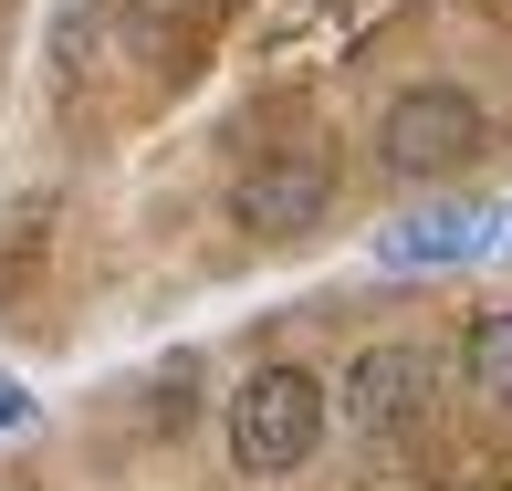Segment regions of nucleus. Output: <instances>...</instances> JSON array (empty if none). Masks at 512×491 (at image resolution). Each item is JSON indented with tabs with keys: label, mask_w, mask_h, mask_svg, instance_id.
Instances as JSON below:
<instances>
[{
	"label": "nucleus",
	"mask_w": 512,
	"mask_h": 491,
	"mask_svg": "<svg viewBox=\"0 0 512 491\" xmlns=\"http://www.w3.org/2000/svg\"><path fill=\"white\" fill-rule=\"evenodd\" d=\"M377 157L398 178H450L481 157V105L460 95V84H418V95H398V115H387Z\"/></svg>",
	"instance_id": "obj_2"
},
{
	"label": "nucleus",
	"mask_w": 512,
	"mask_h": 491,
	"mask_svg": "<svg viewBox=\"0 0 512 491\" xmlns=\"http://www.w3.org/2000/svg\"><path fill=\"white\" fill-rule=\"evenodd\" d=\"M324 199H335V168L324 157H272V168L241 178V230H262V241H304V230L324 220Z\"/></svg>",
	"instance_id": "obj_5"
},
{
	"label": "nucleus",
	"mask_w": 512,
	"mask_h": 491,
	"mask_svg": "<svg viewBox=\"0 0 512 491\" xmlns=\"http://www.w3.org/2000/svg\"><path fill=\"white\" fill-rule=\"evenodd\" d=\"M11 429H32V387H11V377H0V439H11Z\"/></svg>",
	"instance_id": "obj_7"
},
{
	"label": "nucleus",
	"mask_w": 512,
	"mask_h": 491,
	"mask_svg": "<svg viewBox=\"0 0 512 491\" xmlns=\"http://www.w3.org/2000/svg\"><path fill=\"white\" fill-rule=\"evenodd\" d=\"M429 345H366L356 366H345V418H356L366 439H398L418 408H429Z\"/></svg>",
	"instance_id": "obj_4"
},
{
	"label": "nucleus",
	"mask_w": 512,
	"mask_h": 491,
	"mask_svg": "<svg viewBox=\"0 0 512 491\" xmlns=\"http://www.w3.org/2000/svg\"><path fill=\"white\" fill-rule=\"evenodd\" d=\"M502 241V209L492 199H439V209H408L398 230H377V262L387 272H460Z\"/></svg>",
	"instance_id": "obj_3"
},
{
	"label": "nucleus",
	"mask_w": 512,
	"mask_h": 491,
	"mask_svg": "<svg viewBox=\"0 0 512 491\" xmlns=\"http://www.w3.org/2000/svg\"><path fill=\"white\" fill-rule=\"evenodd\" d=\"M460 377H471V397L512 408V314H481V324H471V345H460Z\"/></svg>",
	"instance_id": "obj_6"
},
{
	"label": "nucleus",
	"mask_w": 512,
	"mask_h": 491,
	"mask_svg": "<svg viewBox=\"0 0 512 491\" xmlns=\"http://www.w3.org/2000/svg\"><path fill=\"white\" fill-rule=\"evenodd\" d=\"M314 439H324V377L314 366H262V377L230 397V460H241L251 481L304 471Z\"/></svg>",
	"instance_id": "obj_1"
}]
</instances>
